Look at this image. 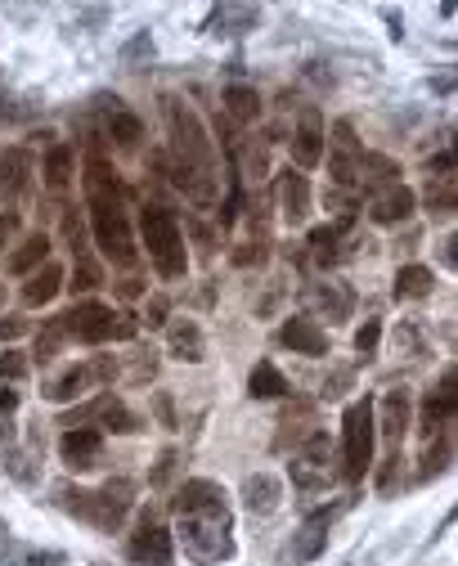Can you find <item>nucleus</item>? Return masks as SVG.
Instances as JSON below:
<instances>
[{
    "mask_svg": "<svg viewBox=\"0 0 458 566\" xmlns=\"http://www.w3.org/2000/svg\"><path fill=\"white\" fill-rule=\"evenodd\" d=\"M140 234H144L148 261L158 266V275H162V279H184L189 256H184L180 220H176L167 207H144V216H140Z\"/></svg>",
    "mask_w": 458,
    "mask_h": 566,
    "instance_id": "f257e3e1",
    "label": "nucleus"
},
{
    "mask_svg": "<svg viewBox=\"0 0 458 566\" xmlns=\"http://www.w3.org/2000/svg\"><path fill=\"white\" fill-rule=\"evenodd\" d=\"M373 441H377V405L364 396L347 405V419H341V477L347 481H360L373 468Z\"/></svg>",
    "mask_w": 458,
    "mask_h": 566,
    "instance_id": "f03ea898",
    "label": "nucleus"
},
{
    "mask_svg": "<svg viewBox=\"0 0 458 566\" xmlns=\"http://www.w3.org/2000/svg\"><path fill=\"white\" fill-rule=\"evenodd\" d=\"M180 544L184 553L212 566V562H225L234 553V540H229V508H212V513H184L180 517Z\"/></svg>",
    "mask_w": 458,
    "mask_h": 566,
    "instance_id": "7ed1b4c3",
    "label": "nucleus"
},
{
    "mask_svg": "<svg viewBox=\"0 0 458 566\" xmlns=\"http://www.w3.org/2000/svg\"><path fill=\"white\" fill-rule=\"evenodd\" d=\"M162 118H167V131H171V154L189 158V162H198V167H216V148H212V135L207 127L198 122V112L189 108L184 99L167 95L162 99Z\"/></svg>",
    "mask_w": 458,
    "mask_h": 566,
    "instance_id": "20e7f679",
    "label": "nucleus"
},
{
    "mask_svg": "<svg viewBox=\"0 0 458 566\" xmlns=\"http://www.w3.org/2000/svg\"><path fill=\"white\" fill-rule=\"evenodd\" d=\"M292 485L297 490H324L333 481V441L328 432H305V441L292 449Z\"/></svg>",
    "mask_w": 458,
    "mask_h": 566,
    "instance_id": "39448f33",
    "label": "nucleus"
},
{
    "mask_svg": "<svg viewBox=\"0 0 458 566\" xmlns=\"http://www.w3.org/2000/svg\"><path fill=\"white\" fill-rule=\"evenodd\" d=\"M91 225H95V243L104 248V256L112 266H135V239H131V225H126V212L122 207H99L91 212Z\"/></svg>",
    "mask_w": 458,
    "mask_h": 566,
    "instance_id": "423d86ee",
    "label": "nucleus"
},
{
    "mask_svg": "<svg viewBox=\"0 0 458 566\" xmlns=\"http://www.w3.org/2000/svg\"><path fill=\"white\" fill-rule=\"evenodd\" d=\"M360 158H364V148L355 140V127L351 122H333V158H328V171H333L337 189H355L360 184Z\"/></svg>",
    "mask_w": 458,
    "mask_h": 566,
    "instance_id": "0eeeda50",
    "label": "nucleus"
},
{
    "mask_svg": "<svg viewBox=\"0 0 458 566\" xmlns=\"http://www.w3.org/2000/svg\"><path fill=\"white\" fill-rule=\"evenodd\" d=\"M63 324H68V333L76 337V342H86V347H99V342H108V337H112V311L99 306V301H82V306H72L63 315Z\"/></svg>",
    "mask_w": 458,
    "mask_h": 566,
    "instance_id": "6e6552de",
    "label": "nucleus"
},
{
    "mask_svg": "<svg viewBox=\"0 0 458 566\" xmlns=\"http://www.w3.org/2000/svg\"><path fill=\"white\" fill-rule=\"evenodd\" d=\"M409 423H413V396L405 387L382 392V400H377V436L400 445L405 432H409Z\"/></svg>",
    "mask_w": 458,
    "mask_h": 566,
    "instance_id": "1a4fd4ad",
    "label": "nucleus"
},
{
    "mask_svg": "<svg viewBox=\"0 0 458 566\" xmlns=\"http://www.w3.org/2000/svg\"><path fill=\"white\" fill-rule=\"evenodd\" d=\"M59 455L72 472H91L99 459H104V432L95 427H68L63 441H59Z\"/></svg>",
    "mask_w": 458,
    "mask_h": 566,
    "instance_id": "9d476101",
    "label": "nucleus"
},
{
    "mask_svg": "<svg viewBox=\"0 0 458 566\" xmlns=\"http://www.w3.org/2000/svg\"><path fill=\"white\" fill-rule=\"evenodd\" d=\"M320 158H324V118H320V108H305L292 131V162L301 171H311V167H320Z\"/></svg>",
    "mask_w": 458,
    "mask_h": 566,
    "instance_id": "9b49d317",
    "label": "nucleus"
},
{
    "mask_svg": "<svg viewBox=\"0 0 458 566\" xmlns=\"http://www.w3.org/2000/svg\"><path fill=\"white\" fill-rule=\"evenodd\" d=\"M86 203H91V212L122 207V180L108 167V158H99V154L86 158Z\"/></svg>",
    "mask_w": 458,
    "mask_h": 566,
    "instance_id": "f8f14e48",
    "label": "nucleus"
},
{
    "mask_svg": "<svg viewBox=\"0 0 458 566\" xmlns=\"http://www.w3.org/2000/svg\"><path fill=\"white\" fill-rule=\"evenodd\" d=\"M131 495H135L131 481H108L95 495V504H91V521L104 526V531H118V526L126 521V513H131V504H135Z\"/></svg>",
    "mask_w": 458,
    "mask_h": 566,
    "instance_id": "ddd939ff",
    "label": "nucleus"
},
{
    "mask_svg": "<svg viewBox=\"0 0 458 566\" xmlns=\"http://www.w3.org/2000/svg\"><path fill=\"white\" fill-rule=\"evenodd\" d=\"M413 207H418V194L409 184H387L369 198V220L373 225H400V220L413 216Z\"/></svg>",
    "mask_w": 458,
    "mask_h": 566,
    "instance_id": "4468645a",
    "label": "nucleus"
},
{
    "mask_svg": "<svg viewBox=\"0 0 458 566\" xmlns=\"http://www.w3.org/2000/svg\"><path fill=\"white\" fill-rule=\"evenodd\" d=\"M279 342H284L292 356H311V360L328 356V333H324L315 320H305V315L284 320V328H279Z\"/></svg>",
    "mask_w": 458,
    "mask_h": 566,
    "instance_id": "2eb2a0df",
    "label": "nucleus"
},
{
    "mask_svg": "<svg viewBox=\"0 0 458 566\" xmlns=\"http://www.w3.org/2000/svg\"><path fill=\"white\" fill-rule=\"evenodd\" d=\"M167 171H171V184L180 189V194H184L189 203H212V198H216V180H212L207 167H198V162H189V158L171 154Z\"/></svg>",
    "mask_w": 458,
    "mask_h": 566,
    "instance_id": "dca6fc26",
    "label": "nucleus"
},
{
    "mask_svg": "<svg viewBox=\"0 0 458 566\" xmlns=\"http://www.w3.org/2000/svg\"><path fill=\"white\" fill-rule=\"evenodd\" d=\"M171 508H176V517H184V513H212V508H229V504H225V490L216 481L198 477V481H184L176 490Z\"/></svg>",
    "mask_w": 458,
    "mask_h": 566,
    "instance_id": "f3484780",
    "label": "nucleus"
},
{
    "mask_svg": "<svg viewBox=\"0 0 458 566\" xmlns=\"http://www.w3.org/2000/svg\"><path fill=\"white\" fill-rule=\"evenodd\" d=\"M131 557L148 562V566H171V531L158 526V521H144L131 535Z\"/></svg>",
    "mask_w": 458,
    "mask_h": 566,
    "instance_id": "a211bd4d",
    "label": "nucleus"
},
{
    "mask_svg": "<svg viewBox=\"0 0 458 566\" xmlns=\"http://www.w3.org/2000/svg\"><path fill=\"white\" fill-rule=\"evenodd\" d=\"M243 504H248L252 517H275L279 504H284V485H279V477H270V472H252V477L243 481Z\"/></svg>",
    "mask_w": 458,
    "mask_h": 566,
    "instance_id": "6ab92c4d",
    "label": "nucleus"
},
{
    "mask_svg": "<svg viewBox=\"0 0 458 566\" xmlns=\"http://www.w3.org/2000/svg\"><path fill=\"white\" fill-rule=\"evenodd\" d=\"M91 387H99V383H95V369H91V364H68L63 373L50 377L41 396L55 400V405H68V400H76V396H86Z\"/></svg>",
    "mask_w": 458,
    "mask_h": 566,
    "instance_id": "aec40b11",
    "label": "nucleus"
},
{
    "mask_svg": "<svg viewBox=\"0 0 458 566\" xmlns=\"http://www.w3.org/2000/svg\"><path fill=\"white\" fill-rule=\"evenodd\" d=\"M167 351L184 364H198L207 356V342H203V328L194 320H171L167 324Z\"/></svg>",
    "mask_w": 458,
    "mask_h": 566,
    "instance_id": "412c9836",
    "label": "nucleus"
},
{
    "mask_svg": "<svg viewBox=\"0 0 458 566\" xmlns=\"http://www.w3.org/2000/svg\"><path fill=\"white\" fill-rule=\"evenodd\" d=\"M279 212L288 225H301L305 212H311V184H305L301 171H284L279 176Z\"/></svg>",
    "mask_w": 458,
    "mask_h": 566,
    "instance_id": "4be33fe9",
    "label": "nucleus"
},
{
    "mask_svg": "<svg viewBox=\"0 0 458 566\" xmlns=\"http://www.w3.org/2000/svg\"><path fill=\"white\" fill-rule=\"evenodd\" d=\"M305 301H311L315 311L328 315V324H341V320H351V306H355V297L347 284H315L311 292H305Z\"/></svg>",
    "mask_w": 458,
    "mask_h": 566,
    "instance_id": "5701e85b",
    "label": "nucleus"
},
{
    "mask_svg": "<svg viewBox=\"0 0 458 566\" xmlns=\"http://www.w3.org/2000/svg\"><path fill=\"white\" fill-rule=\"evenodd\" d=\"M104 104H108V112H104V131L112 135V144L135 148V144L144 140V127H140V118H135V112H126V108H122V99H104Z\"/></svg>",
    "mask_w": 458,
    "mask_h": 566,
    "instance_id": "b1692460",
    "label": "nucleus"
},
{
    "mask_svg": "<svg viewBox=\"0 0 458 566\" xmlns=\"http://www.w3.org/2000/svg\"><path fill=\"white\" fill-rule=\"evenodd\" d=\"M91 423H99V427H108V432H122V436L144 427V423L135 419V413H131L118 396H99V400L91 405Z\"/></svg>",
    "mask_w": 458,
    "mask_h": 566,
    "instance_id": "393cba45",
    "label": "nucleus"
},
{
    "mask_svg": "<svg viewBox=\"0 0 458 566\" xmlns=\"http://www.w3.org/2000/svg\"><path fill=\"white\" fill-rule=\"evenodd\" d=\"M59 288H63V270L55 266V261H46L41 270H32V275H27V284H23V301H27V306H50V301L59 297Z\"/></svg>",
    "mask_w": 458,
    "mask_h": 566,
    "instance_id": "a878e982",
    "label": "nucleus"
},
{
    "mask_svg": "<svg viewBox=\"0 0 458 566\" xmlns=\"http://www.w3.org/2000/svg\"><path fill=\"white\" fill-rule=\"evenodd\" d=\"M328 521H333V513H315L311 521L301 526V535L292 540V562H315V557L324 553V544H328Z\"/></svg>",
    "mask_w": 458,
    "mask_h": 566,
    "instance_id": "bb28decb",
    "label": "nucleus"
},
{
    "mask_svg": "<svg viewBox=\"0 0 458 566\" xmlns=\"http://www.w3.org/2000/svg\"><path fill=\"white\" fill-rule=\"evenodd\" d=\"M46 261H50V239H46V234H27V239L19 243V252H10L5 270H10V275H32V270H41Z\"/></svg>",
    "mask_w": 458,
    "mask_h": 566,
    "instance_id": "cd10ccee",
    "label": "nucleus"
},
{
    "mask_svg": "<svg viewBox=\"0 0 458 566\" xmlns=\"http://www.w3.org/2000/svg\"><path fill=\"white\" fill-rule=\"evenodd\" d=\"M0 184H5V194H27V184H32L27 148H5V154H0Z\"/></svg>",
    "mask_w": 458,
    "mask_h": 566,
    "instance_id": "c85d7f7f",
    "label": "nucleus"
},
{
    "mask_svg": "<svg viewBox=\"0 0 458 566\" xmlns=\"http://www.w3.org/2000/svg\"><path fill=\"white\" fill-rule=\"evenodd\" d=\"M423 203H427L436 216H458V171L432 176L427 189H423Z\"/></svg>",
    "mask_w": 458,
    "mask_h": 566,
    "instance_id": "c756f323",
    "label": "nucleus"
},
{
    "mask_svg": "<svg viewBox=\"0 0 458 566\" xmlns=\"http://www.w3.org/2000/svg\"><path fill=\"white\" fill-rule=\"evenodd\" d=\"M248 396L252 400H279V396H288V377L270 360H261L252 369V377H248Z\"/></svg>",
    "mask_w": 458,
    "mask_h": 566,
    "instance_id": "7c9ffc66",
    "label": "nucleus"
},
{
    "mask_svg": "<svg viewBox=\"0 0 458 566\" xmlns=\"http://www.w3.org/2000/svg\"><path fill=\"white\" fill-rule=\"evenodd\" d=\"M432 288H436V275L427 266H400L391 292H396V301H423Z\"/></svg>",
    "mask_w": 458,
    "mask_h": 566,
    "instance_id": "2f4dec72",
    "label": "nucleus"
},
{
    "mask_svg": "<svg viewBox=\"0 0 458 566\" xmlns=\"http://www.w3.org/2000/svg\"><path fill=\"white\" fill-rule=\"evenodd\" d=\"M360 184L369 189H387V184H400V167L382 154H364L360 158Z\"/></svg>",
    "mask_w": 458,
    "mask_h": 566,
    "instance_id": "473e14b6",
    "label": "nucleus"
},
{
    "mask_svg": "<svg viewBox=\"0 0 458 566\" xmlns=\"http://www.w3.org/2000/svg\"><path fill=\"white\" fill-rule=\"evenodd\" d=\"M68 337H72V333H68L63 315L46 320V324H41V333H36V351H32V356H36V360H41V364H50V360H55V356L63 351V342H68Z\"/></svg>",
    "mask_w": 458,
    "mask_h": 566,
    "instance_id": "72a5a7b5",
    "label": "nucleus"
},
{
    "mask_svg": "<svg viewBox=\"0 0 458 566\" xmlns=\"http://www.w3.org/2000/svg\"><path fill=\"white\" fill-rule=\"evenodd\" d=\"M225 112H229L234 122H256V118H261L256 91H252V86H229V91H225Z\"/></svg>",
    "mask_w": 458,
    "mask_h": 566,
    "instance_id": "f704fd0d",
    "label": "nucleus"
},
{
    "mask_svg": "<svg viewBox=\"0 0 458 566\" xmlns=\"http://www.w3.org/2000/svg\"><path fill=\"white\" fill-rule=\"evenodd\" d=\"M256 19V10L248 5V0H216V14H212V27H248Z\"/></svg>",
    "mask_w": 458,
    "mask_h": 566,
    "instance_id": "c9c22d12",
    "label": "nucleus"
},
{
    "mask_svg": "<svg viewBox=\"0 0 458 566\" xmlns=\"http://www.w3.org/2000/svg\"><path fill=\"white\" fill-rule=\"evenodd\" d=\"M68 180H72V148H68V144H55L50 158H46V184L59 194V189H68Z\"/></svg>",
    "mask_w": 458,
    "mask_h": 566,
    "instance_id": "e433bc0d",
    "label": "nucleus"
},
{
    "mask_svg": "<svg viewBox=\"0 0 458 566\" xmlns=\"http://www.w3.org/2000/svg\"><path fill=\"white\" fill-rule=\"evenodd\" d=\"M104 284V270L95 266L91 256H76V270H72V292H95Z\"/></svg>",
    "mask_w": 458,
    "mask_h": 566,
    "instance_id": "4c0bfd02",
    "label": "nucleus"
},
{
    "mask_svg": "<svg viewBox=\"0 0 458 566\" xmlns=\"http://www.w3.org/2000/svg\"><path fill=\"white\" fill-rule=\"evenodd\" d=\"M396 347H400V356H423V328H418L413 320H405L396 328Z\"/></svg>",
    "mask_w": 458,
    "mask_h": 566,
    "instance_id": "58836bf2",
    "label": "nucleus"
},
{
    "mask_svg": "<svg viewBox=\"0 0 458 566\" xmlns=\"http://www.w3.org/2000/svg\"><path fill=\"white\" fill-rule=\"evenodd\" d=\"M427 171H432V176H449V171H458V135L441 148V154L427 158Z\"/></svg>",
    "mask_w": 458,
    "mask_h": 566,
    "instance_id": "ea45409f",
    "label": "nucleus"
},
{
    "mask_svg": "<svg viewBox=\"0 0 458 566\" xmlns=\"http://www.w3.org/2000/svg\"><path fill=\"white\" fill-rule=\"evenodd\" d=\"M377 342H382V324H377V320H364V328L355 333V351H360L364 360H373V356H377Z\"/></svg>",
    "mask_w": 458,
    "mask_h": 566,
    "instance_id": "a19ab883",
    "label": "nucleus"
},
{
    "mask_svg": "<svg viewBox=\"0 0 458 566\" xmlns=\"http://www.w3.org/2000/svg\"><path fill=\"white\" fill-rule=\"evenodd\" d=\"M63 239L76 256H86V230H82V220H76V212H63Z\"/></svg>",
    "mask_w": 458,
    "mask_h": 566,
    "instance_id": "79ce46f5",
    "label": "nucleus"
},
{
    "mask_svg": "<svg viewBox=\"0 0 458 566\" xmlns=\"http://www.w3.org/2000/svg\"><path fill=\"white\" fill-rule=\"evenodd\" d=\"M19 377H27V360L23 351H5L0 356V383H19Z\"/></svg>",
    "mask_w": 458,
    "mask_h": 566,
    "instance_id": "37998d69",
    "label": "nucleus"
},
{
    "mask_svg": "<svg viewBox=\"0 0 458 566\" xmlns=\"http://www.w3.org/2000/svg\"><path fill=\"white\" fill-rule=\"evenodd\" d=\"M135 333H140V315H131V311L112 315V342H131Z\"/></svg>",
    "mask_w": 458,
    "mask_h": 566,
    "instance_id": "c03bdc74",
    "label": "nucleus"
},
{
    "mask_svg": "<svg viewBox=\"0 0 458 566\" xmlns=\"http://www.w3.org/2000/svg\"><path fill=\"white\" fill-rule=\"evenodd\" d=\"M436 396L458 413V364L454 369H445V377H441V383H436Z\"/></svg>",
    "mask_w": 458,
    "mask_h": 566,
    "instance_id": "a18cd8bd",
    "label": "nucleus"
},
{
    "mask_svg": "<svg viewBox=\"0 0 458 566\" xmlns=\"http://www.w3.org/2000/svg\"><path fill=\"white\" fill-rule=\"evenodd\" d=\"M23 485H32L36 481V468H32V455H23V449H10V463H5Z\"/></svg>",
    "mask_w": 458,
    "mask_h": 566,
    "instance_id": "49530a36",
    "label": "nucleus"
},
{
    "mask_svg": "<svg viewBox=\"0 0 458 566\" xmlns=\"http://www.w3.org/2000/svg\"><path fill=\"white\" fill-rule=\"evenodd\" d=\"M153 369H158V360H153V351H140L126 377H131V383H148V377H153Z\"/></svg>",
    "mask_w": 458,
    "mask_h": 566,
    "instance_id": "de8ad7c7",
    "label": "nucleus"
},
{
    "mask_svg": "<svg viewBox=\"0 0 458 566\" xmlns=\"http://www.w3.org/2000/svg\"><path fill=\"white\" fill-rule=\"evenodd\" d=\"M176 463H180V455H176V449H167V455L158 459V468H153V477H148V481H153V485H167V481H171V472H176Z\"/></svg>",
    "mask_w": 458,
    "mask_h": 566,
    "instance_id": "09e8293b",
    "label": "nucleus"
},
{
    "mask_svg": "<svg viewBox=\"0 0 458 566\" xmlns=\"http://www.w3.org/2000/svg\"><path fill=\"white\" fill-rule=\"evenodd\" d=\"M27 333V320L23 315H0V342H14V337Z\"/></svg>",
    "mask_w": 458,
    "mask_h": 566,
    "instance_id": "8fccbe9b",
    "label": "nucleus"
},
{
    "mask_svg": "<svg viewBox=\"0 0 458 566\" xmlns=\"http://www.w3.org/2000/svg\"><path fill=\"white\" fill-rule=\"evenodd\" d=\"M91 369H95V383H99V387L118 377V360H112V356H95V360H91Z\"/></svg>",
    "mask_w": 458,
    "mask_h": 566,
    "instance_id": "3c124183",
    "label": "nucleus"
},
{
    "mask_svg": "<svg viewBox=\"0 0 458 566\" xmlns=\"http://www.w3.org/2000/svg\"><path fill=\"white\" fill-rule=\"evenodd\" d=\"M144 55L153 59V36H148V32H140V36H135V41L122 50V59H126V63H135V59H144Z\"/></svg>",
    "mask_w": 458,
    "mask_h": 566,
    "instance_id": "603ef678",
    "label": "nucleus"
},
{
    "mask_svg": "<svg viewBox=\"0 0 458 566\" xmlns=\"http://www.w3.org/2000/svg\"><path fill=\"white\" fill-rule=\"evenodd\" d=\"M261 261H265V243H243L234 252V266H261Z\"/></svg>",
    "mask_w": 458,
    "mask_h": 566,
    "instance_id": "864d4df0",
    "label": "nucleus"
},
{
    "mask_svg": "<svg viewBox=\"0 0 458 566\" xmlns=\"http://www.w3.org/2000/svg\"><path fill=\"white\" fill-rule=\"evenodd\" d=\"M14 234H19V212H0V252L10 248Z\"/></svg>",
    "mask_w": 458,
    "mask_h": 566,
    "instance_id": "5fc2aeb1",
    "label": "nucleus"
},
{
    "mask_svg": "<svg viewBox=\"0 0 458 566\" xmlns=\"http://www.w3.org/2000/svg\"><path fill=\"white\" fill-rule=\"evenodd\" d=\"M167 297H148V328H158V324H167Z\"/></svg>",
    "mask_w": 458,
    "mask_h": 566,
    "instance_id": "6e6d98bb",
    "label": "nucleus"
},
{
    "mask_svg": "<svg viewBox=\"0 0 458 566\" xmlns=\"http://www.w3.org/2000/svg\"><path fill=\"white\" fill-rule=\"evenodd\" d=\"M153 405H158V419H162V427H176V405H171V396H167V392H158V396H153Z\"/></svg>",
    "mask_w": 458,
    "mask_h": 566,
    "instance_id": "4d7b16f0",
    "label": "nucleus"
},
{
    "mask_svg": "<svg viewBox=\"0 0 458 566\" xmlns=\"http://www.w3.org/2000/svg\"><path fill=\"white\" fill-rule=\"evenodd\" d=\"M445 455H449V449H445V445H432V449H427V459H423V477L441 472V468H445Z\"/></svg>",
    "mask_w": 458,
    "mask_h": 566,
    "instance_id": "13d9d810",
    "label": "nucleus"
},
{
    "mask_svg": "<svg viewBox=\"0 0 458 566\" xmlns=\"http://www.w3.org/2000/svg\"><path fill=\"white\" fill-rule=\"evenodd\" d=\"M19 409V392L10 383H0V413H14Z\"/></svg>",
    "mask_w": 458,
    "mask_h": 566,
    "instance_id": "bf43d9fd",
    "label": "nucleus"
},
{
    "mask_svg": "<svg viewBox=\"0 0 458 566\" xmlns=\"http://www.w3.org/2000/svg\"><path fill=\"white\" fill-rule=\"evenodd\" d=\"M445 266H454V270H458V234H449V239H445Z\"/></svg>",
    "mask_w": 458,
    "mask_h": 566,
    "instance_id": "052dcab7",
    "label": "nucleus"
},
{
    "mask_svg": "<svg viewBox=\"0 0 458 566\" xmlns=\"http://www.w3.org/2000/svg\"><path fill=\"white\" fill-rule=\"evenodd\" d=\"M118 292H122V297L131 301V297H140L144 288H140V279H122V284H118Z\"/></svg>",
    "mask_w": 458,
    "mask_h": 566,
    "instance_id": "680f3d73",
    "label": "nucleus"
},
{
    "mask_svg": "<svg viewBox=\"0 0 458 566\" xmlns=\"http://www.w3.org/2000/svg\"><path fill=\"white\" fill-rule=\"evenodd\" d=\"M0 306H5V284H0Z\"/></svg>",
    "mask_w": 458,
    "mask_h": 566,
    "instance_id": "e2e57ef3",
    "label": "nucleus"
},
{
    "mask_svg": "<svg viewBox=\"0 0 458 566\" xmlns=\"http://www.w3.org/2000/svg\"><path fill=\"white\" fill-rule=\"evenodd\" d=\"M449 521H458V504H454V513H449Z\"/></svg>",
    "mask_w": 458,
    "mask_h": 566,
    "instance_id": "0e129e2a",
    "label": "nucleus"
}]
</instances>
